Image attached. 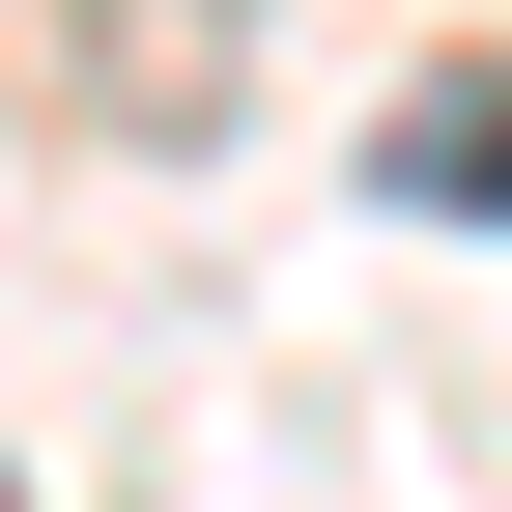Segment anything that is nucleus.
Wrapping results in <instances>:
<instances>
[{"mask_svg":"<svg viewBox=\"0 0 512 512\" xmlns=\"http://www.w3.org/2000/svg\"><path fill=\"white\" fill-rule=\"evenodd\" d=\"M399 200H512V57H484L456 114H399Z\"/></svg>","mask_w":512,"mask_h":512,"instance_id":"nucleus-1","label":"nucleus"}]
</instances>
